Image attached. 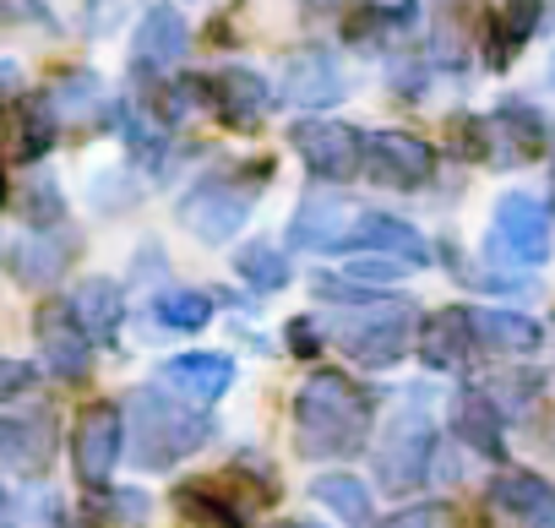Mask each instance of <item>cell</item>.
I'll list each match as a JSON object with an SVG mask.
<instances>
[{
  "label": "cell",
  "instance_id": "35",
  "mask_svg": "<svg viewBox=\"0 0 555 528\" xmlns=\"http://www.w3.org/2000/svg\"><path fill=\"white\" fill-rule=\"evenodd\" d=\"M289 349H295V355H317V349H322V338H317V327H311L306 317L289 322Z\"/></svg>",
  "mask_w": 555,
  "mask_h": 528
},
{
  "label": "cell",
  "instance_id": "34",
  "mask_svg": "<svg viewBox=\"0 0 555 528\" xmlns=\"http://www.w3.org/2000/svg\"><path fill=\"white\" fill-rule=\"evenodd\" d=\"M387 528H447V517H441L436 506H409V512H398Z\"/></svg>",
  "mask_w": 555,
  "mask_h": 528
},
{
  "label": "cell",
  "instance_id": "14",
  "mask_svg": "<svg viewBox=\"0 0 555 528\" xmlns=\"http://www.w3.org/2000/svg\"><path fill=\"white\" fill-rule=\"evenodd\" d=\"M490 506L517 528H555V485L539 474H522V468L501 474L490 485Z\"/></svg>",
  "mask_w": 555,
  "mask_h": 528
},
{
  "label": "cell",
  "instance_id": "6",
  "mask_svg": "<svg viewBox=\"0 0 555 528\" xmlns=\"http://www.w3.org/2000/svg\"><path fill=\"white\" fill-rule=\"evenodd\" d=\"M490 245H495V256H506V261H544L550 256V245H555V223H550V207L539 202V196H501V207H495V229H490Z\"/></svg>",
  "mask_w": 555,
  "mask_h": 528
},
{
  "label": "cell",
  "instance_id": "18",
  "mask_svg": "<svg viewBox=\"0 0 555 528\" xmlns=\"http://www.w3.org/2000/svg\"><path fill=\"white\" fill-rule=\"evenodd\" d=\"M474 344H479V333H474V311L452 306V311H436V317L425 322V344H420V355H425L430 371H457V365L468 360Z\"/></svg>",
  "mask_w": 555,
  "mask_h": 528
},
{
  "label": "cell",
  "instance_id": "37",
  "mask_svg": "<svg viewBox=\"0 0 555 528\" xmlns=\"http://www.w3.org/2000/svg\"><path fill=\"white\" fill-rule=\"evenodd\" d=\"M311 7H317V12H327V7H338V0H311Z\"/></svg>",
  "mask_w": 555,
  "mask_h": 528
},
{
  "label": "cell",
  "instance_id": "29",
  "mask_svg": "<svg viewBox=\"0 0 555 528\" xmlns=\"http://www.w3.org/2000/svg\"><path fill=\"white\" fill-rule=\"evenodd\" d=\"M234 268H240V279H245L250 289H261V295H272V289L289 284V261H284V250H272V245H240V250H234Z\"/></svg>",
  "mask_w": 555,
  "mask_h": 528
},
{
  "label": "cell",
  "instance_id": "17",
  "mask_svg": "<svg viewBox=\"0 0 555 528\" xmlns=\"http://www.w3.org/2000/svg\"><path fill=\"white\" fill-rule=\"evenodd\" d=\"M185 61V17L175 7H153L137 28V66L142 72H175Z\"/></svg>",
  "mask_w": 555,
  "mask_h": 528
},
{
  "label": "cell",
  "instance_id": "24",
  "mask_svg": "<svg viewBox=\"0 0 555 528\" xmlns=\"http://www.w3.org/2000/svg\"><path fill=\"white\" fill-rule=\"evenodd\" d=\"M55 142V104L50 99H23L12 115V164H34L44 158Z\"/></svg>",
  "mask_w": 555,
  "mask_h": 528
},
{
  "label": "cell",
  "instance_id": "2",
  "mask_svg": "<svg viewBox=\"0 0 555 528\" xmlns=\"http://www.w3.org/2000/svg\"><path fill=\"white\" fill-rule=\"evenodd\" d=\"M126 436H131V463L137 468H175L185 452H196L207 441V420L196 409H180L175 398L142 387V392H131Z\"/></svg>",
  "mask_w": 555,
  "mask_h": 528
},
{
  "label": "cell",
  "instance_id": "4",
  "mask_svg": "<svg viewBox=\"0 0 555 528\" xmlns=\"http://www.w3.org/2000/svg\"><path fill=\"white\" fill-rule=\"evenodd\" d=\"M430 458H436V420L420 409V392H409L387 425V441H382V485L414 490L430 474Z\"/></svg>",
  "mask_w": 555,
  "mask_h": 528
},
{
  "label": "cell",
  "instance_id": "7",
  "mask_svg": "<svg viewBox=\"0 0 555 528\" xmlns=\"http://www.w3.org/2000/svg\"><path fill=\"white\" fill-rule=\"evenodd\" d=\"M289 142L300 147L306 169L317 180H349L365 169V137L354 126H338V120H306L289 131Z\"/></svg>",
  "mask_w": 555,
  "mask_h": 528
},
{
  "label": "cell",
  "instance_id": "19",
  "mask_svg": "<svg viewBox=\"0 0 555 528\" xmlns=\"http://www.w3.org/2000/svg\"><path fill=\"white\" fill-rule=\"evenodd\" d=\"M7 261H12V279H17V284L44 289V284H55V279L66 273L72 245H66V240H50V234L39 229V234H28V240H12Z\"/></svg>",
  "mask_w": 555,
  "mask_h": 528
},
{
  "label": "cell",
  "instance_id": "11",
  "mask_svg": "<svg viewBox=\"0 0 555 528\" xmlns=\"http://www.w3.org/2000/svg\"><path fill=\"white\" fill-rule=\"evenodd\" d=\"M474 131H479V147L490 153L495 169L528 164V158L544 147V126H539V115L522 110V104H501V110H495L485 126H474Z\"/></svg>",
  "mask_w": 555,
  "mask_h": 528
},
{
  "label": "cell",
  "instance_id": "15",
  "mask_svg": "<svg viewBox=\"0 0 555 528\" xmlns=\"http://www.w3.org/2000/svg\"><path fill=\"white\" fill-rule=\"evenodd\" d=\"M39 349H44V360L61 382H77V376H88L93 333L72 317V306L66 311H39Z\"/></svg>",
  "mask_w": 555,
  "mask_h": 528
},
{
  "label": "cell",
  "instance_id": "13",
  "mask_svg": "<svg viewBox=\"0 0 555 528\" xmlns=\"http://www.w3.org/2000/svg\"><path fill=\"white\" fill-rule=\"evenodd\" d=\"M354 223H360V213L344 196H306L300 213L289 218V245H300V250H349Z\"/></svg>",
  "mask_w": 555,
  "mask_h": 528
},
{
  "label": "cell",
  "instance_id": "5",
  "mask_svg": "<svg viewBox=\"0 0 555 528\" xmlns=\"http://www.w3.org/2000/svg\"><path fill=\"white\" fill-rule=\"evenodd\" d=\"M409 338H414V311L409 306H376L365 317H344L338 327V344L349 349V360L382 371V365H398L409 355Z\"/></svg>",
  "mask_w": 555,
  "mask_h": 528
},
{
  "label": "cell",
  "instance_id": "38",
  "mask_svg": "<svg viewBox=\"0 0 555 528\" xmlns=\"http://www.w3.org/2000/svg\"><path fill=\"white\" fill-rule=\"evenodd\" d=\"M289 528H300V523H289Z\"/></svg>",
  "mask_w": 555,
  "mask_h": 528
},
{
  "label": "cell",
  "instance_id": "28",
  "mask_svg": "<svg viewBox=\"0 0 555 528\" xmlns=\"http://www.w3.org/2000/svg\"><path fill=\"white\" fill-rule=\"evenodd\" d=\"M175 506L185 512V523H196V528H240V506H229L212 485H180L175 490Z\"/></svg>",
  "mask_w": 555,
  "mask_h": 528
},
{
  "label": "cell",
  "instance_id": "21",
  "mask_svg": "<svg viewBox=\"0 0 555 528\" xmlns=\"http://www.w3.org/2000/svg\"><path fill=\"white\" fill-rule=\"evenodd\" d=\"M207 93H212L218 115L234 120V126H256V115H261V104H267V82H261L256 72H245V66H223V72L207 82Z\"/></svg>",
  "mask_w": 555,
  "mask_h": 528
},
{
  "label": "cell",
  "instance_id": "3",
  "mask_svg": "<svg viewBox=\"0 0 555 528\" xmlns=\"http://www.w3.org/2000/svg\"><path fill=\"white\" fill-rule=\"evenodd\" d=\"M267 180H272V164H267V158L250 164L245 175H207L202 185L185 191V202H180V223H185L196 240L218 245V240L240 234V223L250 218V207H256V196H261Z\"/></svg>",
  "mask_w": 555,
  "mask_h": 528
},
{
  "label": "cell",
  "instance_id": "20",
  "mask_svg": "<svg viewBox=\"0 0 555 528\" xmlns=\"http://www.w3.org/2000/svg\"><path fill=\"white\" fill-rule=\"evenodd\" d=\"M164 376L175 382V392H185L196 403H218L234 382V360L229 355H175L164 365Z\"/></svg>",
  "mask_w": 555,
  "mask_h": 528
},
{
  "label": "cell",
  "instance_id": "36",
  "mask_svg": "<svg viewBox=\"0 0 555 528\" xmlns=\"http://www.w3.org/2000/svg\"><path fill=\"white\" fill-rule=\"evenodd\" d=\"M28 382H34V371H28L23 360H12L7 371H0V392H7V398H17V392H23Z\"/></svg>",
  "mask_w": 555,
  "mask_h": 528
},
{
  "label": "cell",
  "instance_id": "27",
  "mask_svg": "<svg viewBox=\"0 0 555 528\" xmlns=\"http://www.w3.org/2000/svg\"><path fill=\"white\" fill-rule=\"evenodd\" d=\"M311 495H317L322 506H333L349 528H371V490H365L354 474H322V479L311 485Z\"/></svg>",
  "mask_w": 555,
  "mask_h": 528
},
{
  "label": "cell",
  "instance_id": "9",
  "mask_svg": "<svg viewBox=\"0 0 555 528\" xmlns=\"http://www.w3.org/2000/svg\"><path fill=\"white\" fill-rule=\"evenodd\" d=\"M120 447H126V420L115 403H93L82 409L77 420V436H72V452H77V474L82 485H104L120 463Z\"/></svg>",
  "mask_w": 555,
  "mask_h": 528
},
{
  "label": "cell",
  "instance_id": "33",
  "mask_svg": "<svg viewBox=\"0 0 555 528\" xmlns=\"http://www.w3.org/2000/svg\"><path fill=\"white\" fill-rule=\"evenodd\" d=\"M311 289H317L322 300H349V306H371V289H360L354 279H333V273H317V279H311Z\"/></svg>",
  "mask_w": 555,
  "mask_h": 528
},
{
  "label": "cell",
  "instance_id": "16",
  "mask_svg": "<svg viewBox=\"0 0 555 528\" xmlns=\"http://www.w3.org/2000/svg\"><path fill=\"white\" fill-rule=\"evenodd\" d=\"M349 250H382V256H403L414 261V268H425L430 261V245L414 223L392 218V213H360L354 234H349Z\"/></svg>",
  "mask_w": 555,
  "mask_h": 528
},
{
  "label": "cell",
  "instance_id": "1",
  "mask_svg": "<svg viewBox=\"0 0 555 528\" xmlns=\"http://www.w3.org/2000/svg\"><path fill=\"white\" fill-rule=\"evenodd\" d=\"M295 441L306 458H354L371 441V398L333 371H317L295 398Z\"/></svg>",
  "mask_w": 555,
  "mask_h": 528
},
{
  "label": "cell",
  "instance_id": "31",
  "mask_svg": "<svg viewBox=\"0 0 555 528\" xmlns=\"http://www.w3.org/2000/svg\"><path fill=\"white\" fill-rule=\"evenodd\" d=\"M17 213H23L28 223H39V229L55 223V218H61V185H55L50 175H44V180H23V185H17Z\"/></svg>",
  "mask_w": 555,
  "mask_h": 528
},
{
  "label": "cell",
  "instance_id": "22",
  "mask_svg": "<svg viewBox=\"0 0 555 528\" xmlns=\"http://www.w3.org/2000/svg\"><path fill=\"white\" fill-rule=\"evenodd\" d=\"M72 317L93 333V338H109L126 317V289L115 279H88L72 289Z\"/></svg>",
  "mask_w": 555,
  "mask_h": 528
},
{
  "label": "cell",
  "instance_id": "32",
  "mask_svg": "<svg viewBox=\"0 0 555 528\" xmlns=\"http://www.w3.org/2000/svg\"><path fill=\"white\" fill-rule=\"evenodd\" d=\"M158 317H164L169 327H185V333H196V327H207V317H212V300H207V295H196V289H169V295L158 300Z\"/></svg>",
  "mask_w": 555,
  "mask_h": 528
},
{
  "label": "cell",
  "instance_id": "23",
  "mask_svg": "<svg viewBox=\"0 0 555 528\" xmlns=\"http://www.w3.org/2000/svg\"><path fill=\"white\" fill-rule=\"evenodd\" d=\"M474 333H479V349H495V355H533L544 344V327L512 311H474Z\"/></svg>",
  "mask_w": 555,
  "mask_h": 528
},
{
  "label": "cell",
  "instance_id": "12",
  "mask_svg": "<svg viewBox=\"0 0 555 528\" xmlns=\"http://www.w3.org/2000/svg\"><path fill=\"white\" fill-rule=\"evenodd\" d=\"M349 93V77L338 72V61L327 50H300L284 61V99L295 110H327Z\"/></svg>",
  "mask_w": 555,
  "mask_h": 528
},
{
  "label": "cell",
  "instance_id": "10",
  "mask_svg": "<svg viewBox=\"0 0 555 528\" xmlns=\"http://www.w3.org/2000/svg\"><path fill=\"white\" fill-rule=\"evenodd\" d=\"M55 441H61V425L55 414H12L0 425V458H7L12 479H39L55 458Z\"/></svg>",
  "mask_w": 555,
  "mask_h": 528
},
{
  "label": "cell",
  "instance_id": "26",
  "mask_svg": "<svg viewBox=\"0 0 555 528\" xmlns=\"http://www.w3.org/2000/svg\"><path fill=\"white\" fill-rule=\"evenodd\" d=\"M66 523V506L55 490L34 485V490H12L7 506H0V528H61Z\"/></svg>",
  "mask_w": 555,
  "mask_h": 528
},
{
  "label": "cell",
  "instance_id": "25",
  "mask_svg": "<svg viewBox=\"0 0 555 528\" xmlns=\"http://www.w3.org/2000/svg\"><path fill=\"white\" fill-rule=\"evenodd\" d=\"M452 425H457V436H463L474 452L501 458V414H495L490 398H479V392H457V403H452Z\"/></svg>",
  "mask_w": 555,
  "mask_h": 528
},
{
  "label": "cell",
  "instance_id": "8",
  "mask_svg": "<svg viewBox=\"0 0 555 528\" xmlns=\"http://www.w3.org/2000/svg\"><path fill=\"white\" fill-rule=\"evenodd\" d=\"M365 175L387 191H414L436 175V147L409 131H376L365 137Z\"/></svg>",
  "mask_w": 555,
  "mask_h": 528
},
{
  "label": "cell",
  "instance_id": "30",
  "mask_svg": "<svg viewBox=\"0 0 555 528\" xmlns=\"http://www.w3.org/2000/svg\"><path fill=\"white\" fill-rule=\"evenodd\" d=\"M539 7H544V0H506V12L490 23V28H495V50H490L495 66H506V55H512L517 44L533 39V28H539Z\"/></svg>",
  "mask_w": 555,
  "mask_h": 528
}]
</instances>
